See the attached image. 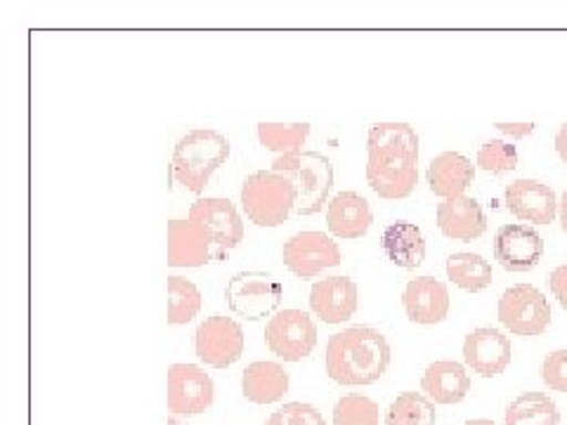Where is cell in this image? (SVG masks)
I'll use <instances>...</instances> for the list:
<instances>
[{"label": "cell", "instance_id": "obj_33", "mask_svg": "<svg viewBox=\"0 0 567 425\" xmlns=\"http://www.w3.org/2000/svg\"><path fill=\"white\" fill-rule=\"evenodd\" d=\"M542 381L554 393L567 395V350L548 352L542 362Z\"/></svg>", "mask_w": 567, "mask_h": 425}, {"label": "cell", "instance_id": "obj_11", "mask_svg": "<svg viewBox=\"0 0 567 425\" xmlns=\"http://www.w3.org/2000/svg\"><path fill=\"white\" fill-rule=\"evenodd\" d=\"M216 402V385L197 364H171L168 410L173 416H199Z\"/></svg>", "mask_w": 567, "mask_h": 425}, {"label": "cell", "instance_id": "obj_10", "mask_svg": "<svg viewBox=\"0 0 567 425\" xmlns=\"http://www.w3.org/2000/svg\"><path fill=\"white\" fill-rule=\"evenodd\" d=\"M281 258L287 270L298 279H315L324 270L339 268L343 262L341 248L329 235L322 232H298L281 248Z\"/></svg>", "mask_w": 567, "mask_h": 425}, {"label": "cell", "instance_id": "obj_37", "mask_svg": "<svg viewBox=\"0 0 567 425\" xmlns=\"http://www.w3.org/2000/svg\"><path fill=\"white\" fill-rule=\"evenodd\" d=\"M558 222L563 227V232L567 235V187H565V191L560 194V199H558Z\"/></svg>", "mask_w": 567, "mask_h": 425}, {"label": "cell", "instance_id": "obj_32", "mask_svg": "<svg viewBox=\"0 0 567 425\" xmlns=\"http://www.w3.org/2000/svg\"><path fill=\"white\" fill-rule=\"evenodd\" d=\"M268 425H327V421L312 404L289 402L270 416Z\"/></svg>", "mask_w": 567, "mask_h": 425}, {"label": "cell", "instance_id": "obj_22", "mask_svg": "<svg viewBox=\"0 0 567 425\" xmlns=\"http://www.w3.org/2000/svg\"><path fill=\"white\" fill-rule=\"evenodd\" d=\"M423 395L433 404H458L464 402L471 393V376L466 364H458L452 360H440L429 364L421 379Z\"/></svg>", "mask_w": 567, "mask_h": 425}, {"label": "cell", "instance_id": "obj_12", "mask_svg": "<svg viewBox=\"0 0 567 425\" xmlns=\"http://www.w3.org/2000/svg\"><path fill=\"white\" fill-rule=\"evenodd\" d=\"M216 237L202 222L171 220L168 222V265L171 268H204L225 260Z\"/></svg>", "mask_w": 567, "mask_h": 425}, {"label": "cell", "instance_id": "obj_21", "mask_svg": "<svg viewBox=\"0 0 567 425\" xmlns=\"http://www.w3.org/2000/svg\"><path fill=\"white\" fill-rule=\"evenodd\" d=\"M425 180H429V189L442 201L464 197L466 189L475 180V166L464 154L442 152L433 158L429 170H425Z\"/></svg>", "mask_w": 567, "mask_h": 425}, {"label": "cell", "instance_id": "obj_31", "mask_svg": "<svg viewBox=\"0 0 567 425\" xmlns=\"http://www.w3.org/2000/svg\"><path fill=\"white\" fill-rule=\"evenodd\" d=\"M520 164V156H518V149L511 145V142H504V139H492V142H485V145L477 149V162L475 166L485 170V173H492V175H506V173H513L518 168Z\"/></svg>", "mask_w": 567, "mask_h": 425}, {"label": "cell", "instance_id": "obj_17", "mask_svg": "<svg viewBox=\"0 0 567 425\" xmlns=\"http://www.w3.org/2000/svg\"><path fill=\"white\" fill-rule=\"evenodd\" d=\"M450 291L435 277H416L404 287L402 308L406 319L421 326L442 324L450 314Z\"/></svg>", "mask_w": 567, "mask_h": 425}, {"label": "cell", "instance_id": "obj_7", "mask_svg": "<svg viewBox=\"0 0 567 425\" xmlns=\"http://www.w3.org/2000/svg\"><path fill=\"white\" fill-rule=\"evenodd\" d=\"M496 314H499V322L508 333L523 335V339H535L551 326L548 298L532 283H516V287L506 289L499 298Z\"/></svg>", "mask_w": 567, "mask_h": 425}, {"label": "cell", "instance_id": "obj_24", "mask_svg": "<svg viewBox=\"0 0 567 425\" xmlns=\"http://www.w3.org/2000/svg\"><path fill=\"white\" fill-rule=\"evenodd\" d=\"M381 246L388 260L402 270H416L425 260V239L414 222H393L383 229Z\"/></svg>", "mask_w": 567, "mask_h": 425}, {"label": "cell", "instance_id": "obj_19", "mask_svg": "<svg viewBox=\"0 0 567 425\" xmlns=\"http://www.w3.org/2000/svg\"><path fill=\"white\" fill-rule=\"evenodd\" d=\"M435 220L440 232L454 241H475L487 232V218L481 201L466 197V194L437 204Z\"/></svg>", "mask_w": 567, "mask_h": 425}, {"label": "cell", "instance_id": "obj_28", "mask_svg": "<svg viewBox=\"0 0 567 425\" xmlns=\"http://www.w3.org/2000/svg\"><path fill=\"white\" fill-rule=\"evenodd\" d=\"M435 404L423 393H402L388 406L385 425H435Z\"/></svg>", "mask_w": 567, "mask_h": 425}, {"label": "cell", "instance_id": "obj_27", "mask_svg": "<svg viewBox=\"0 0 567 425\" xmlns=\"http://www.w3.org/2000/svg\"><path fill=\"white\" fill-rule=\"evenodd\" d=\"M258 139L265 149L275 152L277 156L303 152V145L310 137V123H258Z\"/></svg>", "mask_w": 567, "mask_h": 425}, {"label": "cell", "instance_id": "obj_23", "mask_svg": "<svg viewBox=\"0 0 567 425\" xmlns=\"http://www.w3.org/2000/svg\"><path fill=\"white\" fill-rule=\"evenodd\" d=\"M289 374L277 362H254L241 374V395L254 404H275L289 393Z\"/></svg>", "mask_w": 567, "mask_h": 425}, {"label": "cell", "instance_id": "obj_30", "mask_svg": "<svg viewBox=\"0 0 567 425\" xmlns=\"http://www.w3.org/2000/svg\"><path fill=\"white\" fill-rule=\"evenodd\" d=\"M333 425H381V410L371 397L352 393L333 404Z\"/></svg>", "mask_w": 567, "mask_h": 425}, {"label": "cell", "instance_id": "obj_36", "mask_svg": "<svg viewBox=\"0 0 567 425\" xmlns=\"http://www.w3.org/2000/svg\"><path fill=\"white\" fill-rule=\"evenodd\" d=\"M554 145H556V154L560 156V162L567 166V123H563V126L558 128Z\"/></svg>", "mask_w": 567, "mask_h": 425}, {"label": "cell", "instance_id": "obj_9", "mask_svg": "<svg viewBox=\"0 0 567 425\" xmlns=\"http://www.w3.org/2000/svg\"><path fill=\"white\" fill-rule=\"evenodd\" d=\"M265 343L284 362H300L317 345V324L303 310H279L265 326Z\"/></svg>", "mask_w": 567, "mask_h": 425}, {"label": "cell", "instance_id": "obj_20", "mask_svg": "<svg viewBox=\"0 0 567 425\" xmlns=\"http://www.w3.org/2000/svg\"><path fill=\"white\" fill-rule=\"evenodd\" d=\"M374 222V210L358 191H339L327 206V227L336 239H360Z\"/></svg>", "mask_w": 567, "mask_h": 425}, {"label": "cell", "instance_id": "obj_2", "mask_svg": "<svg viewBox=\"0 0 567 425\" xmlns=\"http://www.w3.org/2000/svg\"><path fill=\"white\" fill-rule=\"evenodd\" d=\"M390 366V343L371 326H350L327 343V376L348 387L374 385Z\"/></svg>", "mask_w": 567, "mask_h": 425}, {"label": "cell", "instance_id": "obj_1", "mask_svg": "<svg viewBox=\"0 0 567 425\" xmlns=\"http://www.w3.org/2000/svg\"><path fill=\"white\" fill-rule=\"evenodd\" d=\"M367 183L381 199H406L419 183V135L402 121L374 123L367 137Z\"/></svg>", "mask_w": 567, "mask_h": 425}, {"label": "cell", "instance_id": "obj_26", "mask_svg": "<svg viewBox=\"0 0 567 425\" xmlns=\"http://www.w3.org/2000/svg\"><path fill=\"white\" fill-rule=\"evenodd\" d=\"M447 277L461 291L481 293L492 287V265L477 253H452L447 258Z\"/></svg>", "mask_w": 567, "mask_h": 425}, {"label": "cell", "instance_id": "obj_18", "mask_svg": "<svg viewBox=\"0 0 567 425\" xmlns=\"http://www.w3.org/2000/svg\"><path fill=\"white\" fill-rule=\"evenodd\" d=\"M189 220L202 222L216 237V243L223 253L233 251L244 241V220L237 206L223 197H202L192 204Z\"/></svg>", "mask_w": 567, "mask_h": 425}, {"label": "cell", "instance_id": "obj_13", "mask_svg": "<svg viewBox=\"0 0 567 425\" xmlns=\"http://www.w3.org/2000/svg\"><path fill=\"white\" fill-rule=\"evenodd\" d=\"M513 360L508 335L499 329L481 326L464 339V364L483 379L502 376Z\"/></svg>", "mask_w": 567, "mask_h": 425}, {"label": "cell", "instance_id": "obj_34", "mask_svg": "<svg viewBox=\"0 0 567 425\" xmlns=\"http://www.w3.org/2000/svg\"><path fill=\"white\" fill-rule=\"evenodd\" d=\"M548 289H551L558 305L567 310V265H558V268L548 274Z\"/></svg>", "mask_w": 567, "mask_h": 425}, {"label": "cell", "instance_id": "obj_4", "mask_svg": "<svg viewBox=\"0 0 567 425\" xmlns=\"http://www.w3.org/2000/svg\"><path fill=\"white\" fill-rule=\"evenodd\" d=\"M287 175L296 187V212L298 216H315L329 204V191L333 187V166L329 156L319 152H296L277 156L272 168Z\"/></svg>", "mask_w": 567, "mask_h": 425}, {"label": "cell", "instance_id": "obj_16", "mask_svg": "<svg viewBox=\"0 0 567 425\" xmlns=\"http://www.w3.org/2000/svg\"><path fill=\"white\" fill-rule=\"evenodd\" d=\"M504 199L511 216H516L523 222L551 225L558 218L556 191L539 180L523 177V180L511 183L504 189Z\"/></svg>", "mask_w": 567, "mask_h": 425}, {"label": "cell", "instance_id": "obj_29", "mask_svg": "<svg viewBox=\"0 0 567 425\" xmlns=\"http://www.w3.org/2000/svg\"><path fill=\"white\" fill-rule=\"evenodd\" d=\"M202 310V291L197 283L185 277L168 279V324L183 326L189 324Z\"/></svg>", "mask_w": 567, "mask_h": 425}, {"label": "cell", "instance_id": "obj_6", "mask_svg": "<svg viewBox=\"0 0 567 425\" xmlns=\"http://www.w3.org/2000/svg\"><path fill=\"white\" fill-rule=\"evenodd\" d=\"M284 298L281 281L270 272L246 270L237 272L227 281L225 300L233 314L246 322H260L265 317H275Z\"/></svg>", "mask_w": 567, "mask_h": 425}, {"label": "cell", "instance_id": "obj_15", "mask_svg": "<svg viewBox=\"0 0 567 425\" xmlns=\"http://www.w3.org/2000/svg\"><path fill=\"white\" fill-rule=\"evenodd\" d=\"M360 308V289L350 277H327L312 283L310 310L324 324H343Z\"/></svg>", "mask_w": 567, "mask_h": 425}, {"label": "cell", "instance_id": "obj_35", "mask_svg": "<svg viewBox=\"0 0 567 425\" xmlns=\"http://www.w3.org/2000/svg\"><path fill=\"white\" fill-rule=\"evenodd\" d=\"M494 128L504 133L511 139H525V137L535 133V123H532V121H525V123H494Z\"/></svg>", "mask_w": 567, "mask_h": 425}, {"label": "cell", "instance_id": "obj_39", "mask_svg": "<svg viewBox=\"0 0 567 425\" xmlns=\"http://www.w3.org/2000/svg\"><path fill=\"white\" fill-rule=\"evenodd\" d=\"M168 425H183V423H177L175 418H168Z\"/></svg>", "mask_w": 567, "mask_h": 425}, {"label": "cell", "instance_id": "obj_14", "mask_svg": "<svg viewBox=\"0 0 567 425\" xmlns=\"http://www.w3.org/2000/svg\"><path fill=\"white\" fill-rule=\"evenodd\" d=\"M544 256V239L529 225H504L494 237V260L506 272H529Z\"/></svg>", "mask_w": 567, "mask_h": 425}, {"label": "cell", "instance_id": "obj_8", "mask_svg": "<svg viewBox=\"0 0 567 425\" xmlns=\"http://www.w3.org/2000/svg\"><path fill=\"white\" fill-rule=\"evenodd\" d=\"M246 335L241 324L233 317L213 314L199 324L194 333V350L202 364L213 369H227L241 360Z\"/></svg>", "mask_w": 567, "mask_h": 425}, {"label": "cell", "instance_id": "obj_38", "mask_svg": "<svg viewBox=\"0 0 567 425\" xmlns=\"http://www.w3.org/2000/svg\"><path fill=\"white\" fill-rule=\"evenodd\" d=\"M464 425H496V423L489 418H475V421H466Z\"/></svg>", "mask_w": 567, "mask_h": 425}, {"label": "cell", "instance_id": "obj_5", "mask_svg": "<svg viewBox=\"0 0 567 425\" xmlns=\"http://www.w3.org/2000/svg\"><path fill=\"white\" fill-rule=\"evenodd\" d=\"M241 206L246 218L258 227H279L296 210V187L287 175L256 170L244 180Z\"/></svg>", "mask_w": 567, "mask_h": 425}, {"label": "cell", "instance_id": "obj_3", "mask_svg": "<svg viewBox=\"0 0 567 425\" xmlns=\"http://www.w3.org/2000/svg\"><path fill=\"white\" fill-rule=\"evenodd\" d=\"M229 139L210 128L189 131L181 137L171 158V170L177 185H183L192 194H202L227 158H229Z\"/></svg>", "mask_w": 567, "mask_h": 425}, {"label": "cell", "instance_id": "obj_25", "mask_svg": "<svg viewBox=\"0 0 567 425\" xmlns=\"http://www.w3.org/2000/svg\"><path fill=\"white\" fill-rule=\"evenodd\" d=\"M558 423H560L558 404L546 393H537V390H529V393H523L516 400H511L504 414V425H558Z\"/></svg>", "mask_w": 567, "mask_h": 425}]
</instances>
